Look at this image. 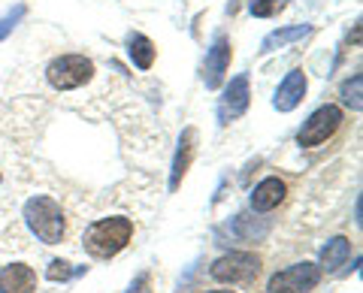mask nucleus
<instances>
[{"instance_id":"nucleus-1","label":"nucleus","mask_w":363,"mask_h":293,"mask_svg":"<svg viewBox=\"0 0 363 293\" xmlns=\"http://www.w3.org/2000/svg\"><path fill=\"white\" fill-rule=\"evenodd\" d=\"M133 236V221L130 218H100L94 221L91 227L85 230V251L91 257H97V260H109V257H116L118 251H124Z\"/></svg>"},{"instance_id":"nucleus-2","label":"nucleus","mask_w":363,"mask_h":293,"mask_svg":"<svg viewBox=\"0 0 363 293\" xmlns=\"http://www.w3.org/2000/svg\"><path fill=\"white\" fill-rule=\"evenodd\" d=\"M25 221H28L30 233L45 245H58L64 239L67 218L52 197H30L25 202Z\"/></svg>"},{"instance_id":"nucleus-3","label":"nucleus","mask_w":363,"mask_h":293,"mask_svg":"<svg viewBox=\"0 0 363 293\" xmlns=\"http://www.w3.org/2000/svg\"><path fill=\"white\" fill-rule=\"evenodd\" d=\"M94 76V61L85 54H61L45 67V79L55 91H76Z\"/></svg>"},{"instance_id":"nucleus-4","label":"nucleus","mask_w":363,"mask_h":293,"mask_svg":"<svg viewBox=\"0 0 363 293\" xmlns=\"http://www.w3.org/2000/svg\"><path fill=\"white\" fill-rule=\"evenodd\" d=\"M339 124H342V109L327 103L321 109H315L309 115V121L300 127L297 142L303 145V149H318V145H324L339 130Z\"/></svg>"},{"instance_id":"nucleus-5","label":"nucleus","mask_w":363,"mask_h":293,"mask_svg":"<svg viewBox=\"0 0 363 293\" xmlns=\"http://www.w3.org/2000/svg\"><path fill=\"white\" fill-rule=\"evenodd\" d=\"M260 272V257L248 254V251H233V254H224L212 263L209 275L221 285H240V281H252Z\"/></svg>"},{"instance_id":"nucleus-6","label":"nucleus","mask_w":363,"mask_h":293,"mask_svg":"<svg viewBox=\"0 0 363 293\" xmlns=\"http://www.w3.org/2000/svg\"><path fill=\"white\" fill-rule=\"evenodd\" d=\"M318 281H321V269L309 260H303L272 275L267 290L269 293H309L318 287Z\"/></svg>"},{"instance_id":"nucleus-7","label":"nucleus","mask_w":363,"mask_h":293,"mask_svg":"<svg viewBox=\"0 0 363 293\" xmlns=\"http://www.w3.org/2000/svg\"><path fill=\"white\" fill-rule=\"evenodd\" d=\"M248 103H252V91H248V76H236L230 79V85L224 88L221 94V103H218V121L221 124H230L240 115H245Z\"/></svg>"},{"instance_id":"nucleus-8","label":"nucleus","mask_w":363,"mask_h":293,"mask_svg":"<svg viewBox=\"0 0 363 293\" xmlns=\"http://www.w3.org/2000/svg\"><path fill=\"white\" fill-rule=\"evenodd\" d=\"M230 58H233V49L227 37H215L212 49L206 52V61H203V82H206V88H218L224 82L227 70H230Z\"/></svg>"},{"instance_id":"nucleus-9","label":"nucleus","mask_w":363,"mask_h":293,"mask_svg":"<svg viewBox=\"0 0 363 293\" xmlns=\"http://www.w3.org/2000/svg\"><path fill=\"white\" fill-rule=\"evenodd\" d=\"M306 73L303 70H291L285 79H281V85L276 88V97H272V106H276L279 112H291L297 109L303 103L306 97Z\"/></svg>"},{"instance_id":"nucleus-10","label":"nucleus","mask_w":363,"mask_h":293,"mask_svg":"<svg viewBox=\"0 0 363 293\" xmlns=\"http://www.w3.org/2000/svg\"><path fill=\"white\" fill-rule=\"evenodd\" d=\"M0 293H37V272L25 263L0 269Z\"/></svg>"},{"instance_id":"nucleus-11","label":"nucleus","mask_w":363,"mask_h":293,"mask_svg":"<svg viewBox=\"0 0 363 293\" xmlns=\"http://www.w3.org/2000/svg\"><path fill=\"white\" fill-rule=\"evenodd\" d=\"M285 194H288V185L281 182V178H276V176H269V178H264L255 190H252V209H257V212H269V209H276L281 200H285Z\"/></svg>"},{"instance_id":"nucleus-12","label":"nucleus","mask_w":363,"mask_h":293,"mask_svg":"<svg viewBox=\"0 0 363 293\" xmlns=\"http://www.w3.org/2000/svg\"><path fill=\"white\" fill-rule=\"evenodd\" d=\"M194 139H197V133L191 130V127L182 133L179 151H176V157H173V173H169V190H176V188L182 185V178H185L191 161H194Z\"/></svg>"},{"instance_id":"nucleus-13","label":"nucleus","mask_w":363,"mask_h":293,"mask_svg":"<svg viewBox=\"0 0 363 293\" xmlns=\"http://www.w3.org/2000/svg\"><path fill=\"white\" fill-rule=\"evenodd\" d=\"M128 54H130V61L140 67V70H152V64H155V42L145 37V33H128Z\"/></svg>"},{"instance_id":"nucleus-14","label":"nucleus","mask_w":363,"mask_h":293,"mask_svg":"<svg viewBox=\"0 0 363 293\" xmlns=\"http://www.w3.org/2000/svg\"><path fill=\"white\" fill-rule=\"evenodd\" d=\"M312 28L309 25H294V28H281V30H272L264 37V42H260V52H276V49H285L288 42H297L303 37H309Z\"/></svg>"},{"instance_id":"nucleus-15","label":"nucleus","mask_w":363,"mask_h":293,"mask_svg":"<svg viewBox=\"0 0 363 293\" xmlns=\"http://www.w3.org/2000/svg\"><path fill=\"white\" fill-rule=\"evenodd\" d=\"M351 254V242L345 239V236H336V239H330L324 248H321V266L318 269H327V272H333V269H339L345 263V257Z\"/></svg>"},{"instance_id":"nucleus-16","label":"nucleus","mask_w":363,"mask_h":293,"mask_svg":"<svg viewBox=\"0 0 363 293\" xmlns=\"http://www.w3.org/2000/svg\"><path fill=\"white\" fill-rule=\"evenodd\" d=\"M360 85H363V79L354 76V79H348V82L342 85V103L351 106V109H360Z\"/></svg>"},{"instance_id":"nucleus-17","label":"nucleus","mask_w":363,"mask_h":293,"mask_svg":"<svg viewBox=\"0 0 363 293\" xmlns=\"http://www.w3.org/2000/svg\"><path fill=\"white\" fill-rule=\"evenodd\" d=\"M285 9V0H252V16L257 18H269Z\"/></svg>"},{"instance_id":"nucleus-18","label":"nucleus","mask_w":363,"mask_h":293,"mask_svg":"<svg viewBox=\"0 0 363 293\" xmlns=\"http://www.w3.org/2000/svg\"><path fill=\"white\" fill-rule=\"evenodd\" d=\"M25 13H28V9L18 4V6H13V9H9V13H6L4 18H0V40H6V37H9V30H13V28L18 25V21L25 18Z\"/></svg>"},{"instance_id":"nucleus-19","label":"nucleus","mask_w":363,"mask_h":293,"mask_svg":"<svg viewBox=\"0 0 363 293\" xmlns=\"http://www.w3.org/2000/svg\"><path fill=\"white\" fill-rule=\"evenodd\" d=\"M70 275H73V269H70V263H64V260H55L49 266V281H67Z\"/></svg>"},{"instance_id":"nucleus-20","label":"nucleus","mask_w":363,"mask_h":293,"mask_svg":"<svg viewBox=\"0 0 363 293\" xmlns=\"http://www.w3.org/2000/svg\"><path fill=\"white\" fill-rule=\"evenodd\" d=\"M128 293H152V275H149V272L136 275V278H133V285L128 287Z\"/></svg>"},{"instance_id":"nucleus-21","label":"nucleus","mask_w":363,"mask_h":293,"mask_svg":"<svg viewBox=\"0 0 363 293\" xmlns=\"http://www.w3.org/2000/svg\"><path fill=\"white\" fill-rule=\"evenodd\" d=\"M209 293H233V290H209Z\"/></svg>"}]
</instances>
